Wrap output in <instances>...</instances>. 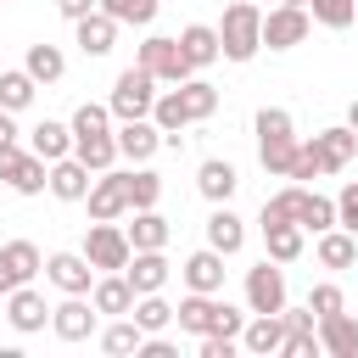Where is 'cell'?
Returning <instances> with one entry per match:
<instances>
[{"mask_svg":"<svg viewBox=\"0 0 358 358\" xmlns=\"http://www.w3.org/2000/svg\"><path fill=\"white\" fill-rule=\"evenodd\" d=\"M213 112H218V90L207 78H185V84H173V90L157 95L151 123L162 129V145H179V129H190V123H201Z\"/></svg>","mask_w":358,"mask_h":358,"instance_id":"cell-1","label":"cell"},{"mask_svg":"<svg viewBox=\"0 0 358 358\" xmlns=\"http://www.w3.org/2000/svg\"><path fill=\"white\" fill-rule=\"evenodd\" d=\"M173 319H179V330H190V336H241V330H246V313L229 308L218 291H190V296L173 308Z\"/></svg>","mask_w":358,"mask_h":358,"instance_id":"cell-2","label":"cell"},{"mask_svg":"<svg viewBox=\"0 0 358 358\" xmlns=\"http://www.w3.org/2000/svg\"><path fill=\"white\" fill-rule=\"evenodd\" d=\"M296 129H291V112L285 106H263L257 112V162L268 173H291V157H296Z\"/></svg>","mask_w":358,"mask_h":358,"instance_id":"cell-3","label":"cell"},{"mask_svg":"<svg viewBox=\"0 0 358 358\" xmlns=\"http://www.w3.org/2000/svg\"><path fill=\"white\" fill-rule=\"evenodd\" d=\"M218 45H224L229 62H252V56L263 50V11H257V0H235V6L224 11Z\"/></svg>","mask_w":358,"mask_h":358,"instance_id":"cell-4","label":"cell"},{"mask_svg":"<svg viewBox=\"0 0 358 358\" xmlns=\"http://www.w3.org/2000/svg\"><path fill=\"white\" fill-rule=\"evenodd\" d=\"M112 117L117 123H129V117H151V106H157V78L134 62V67H123L117 73V84H112Z\"/></svg>","mask_w":358,"mask_h":358,"instance_id":"cell-5","label":"cell"},{"mask_svg":"<svg viewBox=\"0 0 358 358\" xmlns=\"http://www.w3.org/2000/svg\"><path fill=\"white\" fill-rule=\"evenodd\" d=\"M84 257H90L95 268H106V274L129 268V257H134L129 229H117L112 218H90V229H84Z\"/></svg>","mask_w":358,"mask_h":358,"instance_id":"cell-6","label":"cell"},{"mask_svg":"<svg viewBox=\"0 0 358 358\" xmlns=\"http://www.w3.org/2000/svg\"><path fill=\"white\" fill-rule=\"evenodd\" d=\"M157 84H185L196 67H190V56L179 50V39H168V34H151L145 45H140V56H134Z\"/></svg>","mask_w":358,"mask_h":358,"instance_id":"cell-7","label":"cell"},{"mask_svg":"<svg viewBox=\"0 0 358 358\" xmlns=\"http://www.w3.org/2000/svg\"><path fill=\"white\" fill-rule=\"evenodd\" d=\"M0 185L17 190V196H39V190L50 185V162H45L39 151H17V145H6V151H0Z\"/></svg>","mask_w":358,"mask_h":358,"instance_id":"cell-8","label":"cell"},{"mask_svg":"<svg viewBox=\"0 0 358 358\" xmlns=\"http://www.w3.org/2000/svg\"><path fill=\"white\" fill-rule=\"evenodd\" d=\"M45 280L62 291V296H90L95 291V263L84 252H50L45 257Z\"/></svg>","mask_w":358,"mask_h":358,"instance_id":"cell-9","label":"cell"},{"mask_svg":"<svg viewBox=\"0 0 358 358\" xmlns=\"http://www.w3.org/2000/svg\"><path fill=\"white\" fill-rule=\"evenodd\" d=\"M308 28H313V11H308V6H274V11H263V45H268V50L302 45Z\"/></svg>","mask_w":358,"mask_h":358,"instance_id":"cell-10","label":"cell"},{"mask_svg":"<svg viewBox=\"0 0 358 358\" xmlns=\"http://www.w3.org/2000/svg\"><path fill=\"white\" fill-rule=\"evenodd\" d=\"M246 308L252 313H280L285 308V268L274 257H263L257 268H246Z\"/></svg>","mask_w":358,"mask_h":358,"instance_id":"cell-11","label":"cell"},{"mask_svg":"<svg viewBox=\"0 0 358 358\" xmlns=\"http://www.w3.org/2000/svg\"><path fill=\"white\" fill-rule=\"evenodd\" d=\"M39 268H45V257H39L34 241H6L0 246V296H11L17 285H28Z\"/></svg>","mask_w":358,"mask_h":358,"instance_id":"cell-12","label":"cell"},{"mask_svg":"<svg viewBox=\"0 0 358 358\" xmlns=\"http://www.w3.org/2000/svg\"><path fill=\"white\" fill-rule=\"evenodd\" d=\"M84 201H90V218H123V213H134V207H129V173H112V168H106V173L90 185Z\"/></svg>","mask_w":358,"mask_h":358,"instance_id":"cell-13","label":"cell"},{"mask_svg":"<svg viewBox=\"0 0 358 358\" xmlns=\"http://www.w3.org/2000/svg\"><path fill=\"white\" fill-rule=\"evenodd\" d=\"M95 319H101V308L84 302V296H62V302L50 308V330H56L62 341H84V336L95 330Z\"/></svg>","mask_w":358,"mask_h":358,"instance_id":"cell-14","label":"cell"},{"mask_svg":"<svg viewBox=\"0 0 358 358\" xmlns=\"http://www.w3.org/2000/svg\"><path fill=\"white\" fill-rule=\"evenodd\" d=\"M157 145H162V129H157L151 117H129V123L117 129V157H129L134 168H140V162H151V157H157Z\"/></svg>","mask_w":358,"mask_h":358,"instance_id":"cell-15","label":"cell"},{"mask_svg":"<svg viewBox=\"0 0 358 358\" xmlns=\"http://www.w3.org/2000/svg\"><path fill=\"white\" fill-rule=\"evenodd\" d=\"M319 347L330 358H358V319L352 313H319Z\"/></svg>","mask_w":358,"mask_h":358,"instance_id":"cell-16","label":"cell"},{"mask_svg":"<svg viewBox=\"0 0 358 358\" xmlns=\"http://www.w3.org/2000/svg\"><path fill=\"white\" fill-rule=\"evenodd\" d=\"M117 28H123V22H117L112 11H90V17H78V22H73V34H78V50H84V56H106V50L117 45Z\"/></svg>","mask_w":358,"mask_h":358,"instance_id":"cell-17","label":"cell"},{"mask_svg":"<svg viewBox=\"0 0 358 358\" xmlns=\"http://www.w3.org/2000/svg\"><path fill=\"white\" fill-rule=\"evenodd\" d=\"M6 319H11V330H22V336H34V330H45V319H50V308H45V296H39L34 285H17V291L6 296Z\"/></svg>","mask_w":358,"mask_h":358,"instance_id":"cell-18","label":"cell"},{"mask_svg":"<svg viewBox=\"0 0 358 358\" xmlns=\"http://www.w3.org/2000/svg\"><path fill=\"white\" fill-rule=\"evenodd\" d=\"M28 151H39L45 162H62V157H73V123L39 117V123L28 129Z\"/></svg>","mask_w":358,"mask_h":358,"instance_id":"cell-19","label":"cell"},{"mask_svg":"<svg viewBox=\"0 0 358 358\" xmlns=\"http://www.w3.org/2000/svg\"><path fill=\"white\" fill-rule=\"evenodd\" d=\"M90 168L78 162V157H62V162H50V196L56 201H84L90 196Z\"/></svg>","mask_w":358,"mask_h":358,"instance_id":"cell-20","label":"cell"},{"mask_svg":"<svg viewBox=\"0 0 358 358\" xmlns=\"http://www.w3.org/2000/svg\"><path fill=\"white\" fill-rule=\"evenodd\" d=\"M207 246H213V252H224V257H235V252L246 246V224L229 213V201H218V207H213V218H207Z\"/></svg>","mask_w":358,"mask_h":358,"instance_id":"cell-21","label":"cell"},{"mask_svg":"<svg viewBox=\"0 0 358 358\" xmlns=\"http://www.w3.org/2000/svg\"><path fill=\"white\" fill-rule=\"evenodd\" d=\"M123 274H129V285H134V296H145V291H162L173 268H168V257H162V246H157V252H134Z\"/></svg>","mask_w":358,"mask_h":358,"instance_id":"cell-22","label":"cell"},{"mask_svg":"<svg viewBox=\"0 0 358 358\" xmlns=\"http://www.w3.org/2000/svg\"><path fill=\"white\" fill-rule=\"evenodd\" d=\"M185 285L190 291H224V252H213V246H201V252H190L185 257Z\"/></svg>","mask_w":358,"mask_h":358,"instance_id":"cell-23","label":"cell"},{"mask_svg":"<svg viewBox=\"0 0 358 358\" xmlns=\"http://www.w3.org/2000/svg\"><path fill=\"white\" fill-rule=\"evenodd\" d=\"M241 347L246 352H280L285 347V313H252V324L241 330Z\"/></svg>","mask_w":358,"mask_h":358,"instance_id":"cell-24","label":"cell"},{"mask_svg":"<svg viewBox=\"0 0 358 358\" xmlns=\"http://www.w3.org/2000/svg\"><path fill=\"white\" fill-rule=\"evenodd\" d=\"M235 185H241V173H235L224 157H207V162L196 168V190H201L213 207H218V201H229V196H235Z\"/></svg>","mask_w":358,"mask_h":358,"instance_id":"cell-25","label":"cell"},{"mask_svg":"<svg viewBox=\"0 0 358 358\" xmlns=\"http://www.w3.org/2000/svg\"><path fill=\"white\" fill-rule=\"evenodd\" d=\"M73 157L90 168V173H106L112 162H117V134L106 129V134H73Z\"/></svg>","mask_w":358,"mask_h":358,"instance_id":"cell-26","label":"cell"},{"mask_svg":"<svg viewBox=\"0 0 358 358\" xmlns=\"http://www.w3.org/2000/svg\"><path fill=\"white\" fill-rule=\"evenodd\" d=\"M313 140H319V157H324V168H330V173H336V168H347V162L358 157V129H352V123H341V129H319Z\"/></svg>","mask_w":358,"mask_h":358,"instance_id":"cell-27","label":"cell"},{"mask_svg":"<svg viewBox=\"0 0 358 358\" xmlns=\"http://www.w3.org/2000/svg\"><path fill=\"white\" fill-rule=\"evenodd\" d=\"M179 50L190 56V67H213V62L224 56V45H218V28H207V22H190V28L179 34Z\"/></svg>","mask_w":358,"mask_h":358,"instance_id":"cell-28","label":"cell"},{"mask_svg":"<svg viewBox=\"0 0 358 358\" xmlns=\"http://www.w3.org/2000/svg\"><path fill=\"white\" fill-rule=\"evenodd\" d=\"M129 246H134V252H157V246H168V218H162L157 207H134Z\"/></svg>","mask_w":358,"mask_h":358,"instance_id":"cell-29","label":"cell"},{"mask_svg":"<svg viewBox=\"0 0 358 358\" xmlns=\"http://www.w3.org/2000/svg\"><path fill=\"white\" fill-rule=\"evenodd\" d=\"M313 252H319V263H324V268H352V263H358V235L336 224V229H324V235H319V246H313Z\"/></svg>","mask_w":358,"mask_h":358,"instance_id":"cell-30","label":"cell"},{"mask_svg":"<svg viewBox=\"0 0 358 358\" xmlns=\"http://www.w3.org/2000/svg\"><path fill=\"white\" fill-rule=\"evenodd\" d=\"M90 302H95L101 313H134V285H129V274L117 268V274H106V280H95V291H90Z\"/></svg>","mask_w":358,"mask_h":358,"instance_id":"cell-31","label":"cell"},{"mask_svg":"<svg viewBox=\"0 0 358 358\" xmlns=\"http://www.w3.org/2000/svg\"><path fill=\"white\" fill-rule=\"evenodd\" d=\"M302 201H308V190H302V185H285L280 196H268V201H263L257 224H263V229H268V224H296V218H302Z\"/></svg>","mask_w":358,"mask_h":358,"instance_id":"cell-32","label":"cell"},{"mask_svg":"<svg viewBox=\"0 0 358 358\" xmlns=\"http://www.w3.org/2000/svg\"><path fill=\"white\" fill-rule=\"evenodd\" d=\"M302 235H308L302 224H268V229H263V246H268L274 263H296V257H302Z\"/></svg>","mask_w":358,"mask_h":358,"instance_id":"cell-33","label":"cell"},{"mask_svg":"<svg viewBox=\"0 0 358 358\" xmlns=\"http://www.w3.org/2000/svg\"><path fill=\"white\" fill-rule=\"evenodd\" d=\"M34 95H39V78H34L28 67H17V73H0V106H6V112H22V106H34Z\"/></svg>","mask_w":358,"mask_h":358,"instance_id":"cell-34","label":"cell"},{"mask_svg":"<svg viewBox=\"0 0 358 358\" xmlns=\"http://www.w3.org/2000/svg\"><path fill=\"white\" fill-rule=\"evenodd\" d=\"M22 67H28L39 84H56V78L67 73V56H62L56 45H28V62H22Z\"/></svg>","mask_w":358,"mask_h":358,"instance_id":"cell-35","label":"cell"},{"mask_svg":"<svg viewBox=\"0 0 358 358\" xmlns=\"http://www.w3.org/2000/svg\"><path fill=\"white\" fill-rule=\"evenodd\" d=\"M140 341H145L140 319H117V324H106V330H101V347H106L112 358H123V352H140Z\"/></svg>","mask_w":358,"mask_h":358,"instance_id":"cell-36","label":"cell"},{"mask_svg":"<svg viewBox=\"0 0 358 358\" xmlns=\"http://www.w3.org/2000/svg\"><path fill=\"white\" fill-rule=\"evenodd\" d=\"M302 229H313V235H324V229H336V201L330 196H319V190H308V201H302V218H296Z\"/></svg>","mask_w":358,"mask_h":358,"instance_id":"cell-37","label":"cell"},{"mask_svg":"<svg viewBox=\"0 0 358 358\" xmlns=\"http://www.w3.org/2000/svg\"><path fill=\"white\" fill-rule=\"evenodd\" d=\"M308 11L324 28H352L358 22V0H308Z\"/></svg>","mask_w":358,"mask_h":358,"instance_id":"cell-38","label":"cell"},{"mask_svg":"<svg viewBox=\"0 0 358 358\" xmlns=\"http://www.w3.org/2000/svg\"><path fill=\"white\" fill-rule=\"evenodd\" d=\"M319 173H330V168H324V157H319V140H302V145H296V157H291V173H285V179L308 185V179H319Z\"/></svg>","mask_w":358,"mask_h":358,"instance_id":"cell-39","label":"cell"},{"mask_svg":"<svg viewBox=\"0 0 358 358\" xmlns=\"http://www.w3.org/2000/svg\"><path fill=\"white\" fill-rule=\"evenodd\" d=\"M157 196H162V173H151L145 162L129 173V207H157Z\"/></svg>","mask_w":358,"mask_h":358,"instance_id":"cell-40","label":"cell"},{"mask_svg":"<svg viewBox=\"0 0 358 358\" xmlns=\"http://www.w3.org/2000/svg\"><path fill=\"white\" fill-rule=\"evenodd\" d=\"M134 319H140V330L151 336V330H162V324H173V308L157 296V291H145V296H134Z\"/></svg>","mask_w":358,"mask_h":358,"instance_id":"cell-41","label":"cell"},{"mask_svg":"<svg viewBox=\"0 0 358 358\" xmlns=\"http://www.w3.org/2000/svg\"><path fill=\"white\" fill-rule=\"evenodd\" d=\"M101 11H112L117 22H134V28H145V22L157 17V0H101Z\"/></svg>","mask_w":358,"mask_h":358,"instance_id":"cell-42","label":"cell"},{"mask_svg":"<svg viewBox=\"0 0 358 358\" xmlns=\"http://www.w3.org/2000/svg\"><path fill=\"white\" fill-rule=\"evenodd\" d=\"M106 129H112V106L84 101V106L73 112V134H106Z\"/></svg>","mask_w":358,"mask_h":358,"instance_id":"cell-43","label":"cell"},{"mask_svg":"<svg viewBox=\"0 0 358 358\" xmlns=\"http://www.w3.org/2000/svg\"><path fill=\"white\" fill-rule=\"evenodd\" d=\"M336 224L358 235V179H347V185H341V196H336Z\"/></svg>","mask_w":358,"mask_h":358,"instance_id":"cell-44","label":"cell"},{"mask_svg":"<svg viewBox=\"0 0 358 358\" xmlns=\"http://www.w3.org/2000/svg\"><path fill=\"white\" fill-rule=\"evenodd\" d=\"M308 308H313V313H336V308H341V285H313Z\"/></svg>","mask_w":358,"mask_h":358,"instance_id":"cell-45","label":"cell"},{"mask_svg":"<svg viewBox=\"0 0 358 358\" xmlns=\"http://www.w3.org/2000/svg\"><path fill=\"white\" fill-rule=\"evenodd\" d=\"M201 358H235V336H201Z\"/></svg>","mask_w":358,"mask_h":358,"instance_id":"cell-46","label":"cell"},{"mask_svg":"<svg viewBox=\"0 0 358 358\" xmlns=\"http://www.w3.org/2000/svg\"><path fill=\"white\" fill-rule=\"evenodd\" d=\"M140 352H145V358H179V347H173V341H162L157 330H151V336L140 341Z\"/></svg>","mask_w":358,"mask_h":358,"instance_id":"cell-47","label":"cell"},{"mask_svg":"<svg viewBox=\"0 0 358 358\" xmlns=\"http://www.w3.org/2000/svg\"><path fill=\"white\" fill-rule=\"evenodd\" d=\"M56 11H62L67 22H78V17H90V11H101V0H56Z\"/></svg>","mask_w":358,"mask_h":358,"instance_id":"cell-48","label":"cell"},{"mask_svg":"<svg viewBox=\"0 0 358 358\" xmlns=\"http://www.w3.org/2000/svg\"><path fill=\"white\" fill-rule=\"evenodd\" d=\"M11 117H17V112H6V106H0V151H6V145H17V123H11Z\"/></svg>","mask_w":358,"mask_h":358,"instance_id":"cell-49","label":"cell"},{"mask_svg":"<svg viewBox=\"0 0 358 358\" xmlns=\"http://www.w3.org/2000/svg\"><path fill=\"white\" fill-rule=\"evenodd\" d=\"M347 123H352V129H358V101H352V106H347Z\"/></svg>","mask_w":358,"mask_h":358,"instance_id":"cell-50","label":"cell"},{"mask_svg":"<svg viewBox=\"0 0 358 358\" xmlns=\"http://www.w3.org/2000/svg\"><path fill=\"white\" fill-rule=\"evenodd\" d=\"M280 6H308V0H280Z\"/></svg>","mask_w":358,"mask_h":358,"instance_id":"cell-51","label":"cell"}]
</instances>
